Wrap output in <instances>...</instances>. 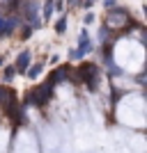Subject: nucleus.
<instances>
[{"instance_id":"obj_3","label":"nucleus","mask_w":147,"mask_h":153,"mask_svg":"<svg viewBox=\"0 0 147 153\" xmlns=\"http://www.w3.org/2000/svg\"><path fill=\"white\" fill-rule=\"evenodd\" d=\"M28 62H30V53H28V51H23V53L19 55V62H16V69H19V71H26V69H28Z\"/></svg>"},{"instance_id":"obj_7","label":"nucleus","mask_w":147,"mask_h":153,"mask_svg":"<svg viewBox=\"0 0 147 153\" xmlns=\"http://www.w3.org/2000/svg\"><path fill=\"white\" fill-rule=\"evenodd\" d=\"M0 66H2V57H0Z\"/></svg>"},{"instance_id":"obj_6","label":"nucleus","mask_w":147,"mask_h":153,"mask_svg":"<svg viewBox=\"0 0 147 153\" xmlns=\"http://www.w3.org/2000/svg\"><path fill=\"white\" fill-rule=\"evenodd\" d=\"M92 21H94V14H87V16H85V23H87V25H90Z\"/></svg>"},{"instance_id":"obj_1","label":"nucleus","mask_w":147,"mask_h":153,"mask_svg":"<svg viewBox=\"0 0 147 153\" xmlns=\"http://www.w3.org/2000/svg\"><path fill=\"white\" fill-rule=\"evenodd\" d=\"M76 76H85V78H83L85 85H87L90 89H96V85H99V71H96L92 64H83V66L78 69Z\"/></svg>"},{"instance_id":"obj_5","label":"nucleus","mask_w":147,"mask_h":153,"mask_svg":"<svg viewBox=\"0 0 147 153\" xmlns=\"http://www.w3.org/2000/svg\"><path fill=\"white\" fill-rule=\"evenodd\" d=\"M64 23H67V21H64V19H60V21H58V32H64V27H67V25H64Z\"/></svg>"},{"instance_id":"obj_4","label":"nucleus","mask_w":147,"mask_h":153,"mask_svg":"<svg viewBox=\"0 0 147 153\" xmlns=\"http://www.w3.org/2000/svg\"><path fill=\"white\" fill-rule=\"evenodd\" d=\"M14 71H16V69H7L5 71V80H12V78H14Z\"/></svg>"},{"instance_id":"obj_2","label":"nucleus","mask_w":147,"mask_h":153,"mask_svg":"<svg viewBox=\"0 0 147 153\" xmlns=\"http://www.w3.org/2000/svg\"><path fill=\"white\" fill-rule=\"evenodd\" d=\"M51 89H53V85L51 82H46V85H41L37 91H32V98H30V103H35V105H41V103H46L48 98H51Z\"/></svg>"}]
</instances>
